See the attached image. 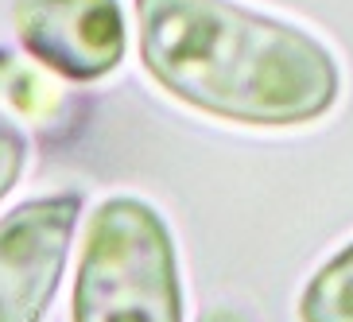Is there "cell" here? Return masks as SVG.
I'll return each instance as SVG.
<instances>
[{
	"label": "cell",
	"mask_w": 353,
	"mask_h": 322,
	"mask_svg": "<svg viewBox=\"0 0 353 322\" xmlns=\"http://www.w3.org/2000/svg\"><path fill=\"white\" fill-rule=\"evenodd\" d=\"M140 59L175 101L252 128H291L338 101L326 43L237 0H136Z\"/></svg>",
	"instance_id": "1"
},
{
	"label": "cell",
	"mask_w": 353,
	"mask_h": 322,
	"mask_svg": "<svg viewBox=\"0 0 353 322\" xmlns=\"http://www.w3.org/2000/svg\"><path fill=\"white\" fill-rule=\"evenodd\" d=\"M74 322H183V283L171 229L140 198H105L85 229Z\"/></svg>",
	"instance_id": "2"
},
{
	"label": "cell",
	"mask_w": 353,
	"mask_h": 322,
	"mask_svg": "<svg viewBox=\"0 0 353 322\" xmlns=\"http://www.w3.org/2000/svg\"><path fill=\"white\" fill-rule=\"evenodd\" d=\"M82 194L23 202L0 221V322H43L66 268Z\"/></svg>",
	"instance_id": "3"
},
{
	"label": "cell",
	"mask_w": 353,
	"mask_h": 322,
	"mask_svg": "<svg viewBox=\"0 0 353 322\" xmlns=\"http://www.w3.org/2000/svg\"><path fill=\"white\" fill-rule=\"evenodd\" d=\"M12 20L23 51L74 82L113 74L128 47L121 0H16Z\"/></svg>",
	"instance_id": "4"
},
{
	"label": "cell",
	"mask_w": 353,
	"mask_h": 322,
	"mask_svg": "<svg viewBox=\"0 0 353 322\" xmlns=\"http://www.w3.org/2000/svg\"><path fill=\"white\" fill-rule=\"evenodd\" d=\"M299 322H353V241L307 280Z\"/></svg>",
	"instance_id": "5"
},
{
	"label": "cell",
	"mask_w": 353,
	"mask_h": 322,
	"mask_svg": "<svg viewBox=\"0 0 353 322\" xmlns=\"http://www.w3.org/2000/svg\"><path fill=\"white\" fill-rule=\"evenodd\" d=\"M0 94H8V101H16L23 117H43L47 105H54V94L35 78L28 66H20L12 54L0 51Z\"/></svg>",
	"instance_id": "6"
},
{
	"label": "cell",
	"mask_w": 353,
	"mask_h": 322,
	"mask_svg": "<svg viewBox=\"0 0 353 322\" xmlns=\"http://www.w3.org/2000/svg\"><path fill=\"white\" fill-rule=\"evenodd\" d=\"M28 163V136L12 125L8 117H0V198L16 187Z\"/></svg>",
	"instance_id": "7"
},
{
	"label": "cell",
	"mask_w": 353,
	"mask_h": 322,
	"mask_svg": "<svg viewBox=\"0 0 353 322\" xmlns=\"http://www.w3.org/2000/svg\"><path fill=\"white\" fill-rule=\"evenodd\" d=\"M198 322H249L237 307H210V311L198 314Z\"/></svg>",
	"instance_id": "8"
}]
</instances>
